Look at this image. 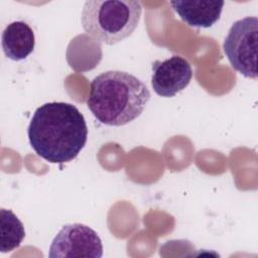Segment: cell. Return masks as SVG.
Returning a JSON list of instances; mask_svg holds the SVG:
<instances>
[{"instance_id":"8992f818","label":"cell","mask_w":258,"mask_h":258,"mask_svg":"<svg viewBox=\"0 0 258 258\" xmlns=\"http://www.w3.org/2000/svg\"><path fill=\"white\" fill-rule=\"evenodd\" d=\"M191 78V66L179 55H172L162 61L155 60L152 63L151 86L160 97L175 96L187 87Z\"/></svg>"},{"instance_id":"5b68a950","label":"cell","mask_w":258,"mask_h":258,"mask_svg":"<svg viewBox=\"0 0 258 258\" xmlns=\"http://www.w3.org/2000/svg\"><path fill=\"white\" fill-rule=\"evenodd\" d=\"M103 256L101 238L87 225L67 224L53 238L48 251L50 258H74Z\"/></svg>"},{"instance_id":"ba28073f","label":"cell","mask_w":258,"mask_h":258,"mask_svg":"<svg viewBox=\"0 0 258 258\" xmlns=\"http://www.w3.org/2000/svg\"><path fill=\"white\" fill-rule=\"evenodd\" d=\"M35 46L32 28L24 21L9 23L2 32V48L4 54L15 61L25 59Z\"/></svg>"},{"instance_id":"6da1fadb","label":"cell","mask_w":258,"mask_h":258,"mask_svg":"<svg viewBox=\"0 0 258 258\" xmlns=\"http://www.w3.org/2000/svg\"><path fill=\"white\" fill-rule=\"evenodd\" d=\"M27 135L38 156L50 163H66L75 159L85 147L88 127L75 105L50 102L35 110Z\"/></svg>"},{"instance_id":"9c48e42d","label":"cell","mask_w":258,"mask_h":258,"mask_svg":"<svg viewBox=\"0 0 258 258\" xmlns=\"http://www.w3.org/2000/svg\"><path fill=\"white\" fill-rule=\"evenodd\" d=\"M0 251L7 253L20 246L24 237L25 230L22 222L11 211L0 210Z\"/></svg>"},{"instance_id":"7a4b0ae2","label":"cell","mask_w":258,"mask_h":258,"mask_svg":"<svg viewBox=\"0 0 258 258\" xmlns=\"http://www.w3.org/2000/svg\"><path fill=\"white\" fill-rule=\"evenodd\" d=\"M150 100V92L137 77L108 71L91 82L87 106L102 124L123 126L138 118Z\"/></svg>"},{"instance_id":"277c9868","label":"cell","mask_w":258,"mask_h":258,"mask_svg":"<svg viewBox=\"0 0 258 258\" xmlns=\"http://www.w3.org/2000/svg\"><path fill=\"white\" fill-rule=\"evenodd\" d=\"M257 41L258 18L247 16L232 24L223 44L232 68L250 79H257Z\"/></svg>"},{"instance_id":"52a82bcc","label":"cell","mask_w":258,"mask_h":258,"mask_svg":"<svg viewBox=\"0 0 258 258\" xmlns=\"http://www.w3.org/2000/svg\"><path fill=\"white\" fill-rule=\"evenodd\" d=\"M169 4L173 11L187 25L191 27L209 28L219 21L225 2L194 0L170 1Z\"/></svg>"},{"instance_id":"3957f363","label":"cell","mask_w":258,"mask_h":258,"mask_svg":"<svg viewBox=\"0 0 258 258\" xmlns=\"http://www.w3.org/2000/svg\"><path fill=\"white\" fill-rule=\"evenodd\" d=\"M141 12L142 6L137 0H89L83 6L81 21L88 35L114 45L134 32Z\"/></svg>"}]
</instances>
